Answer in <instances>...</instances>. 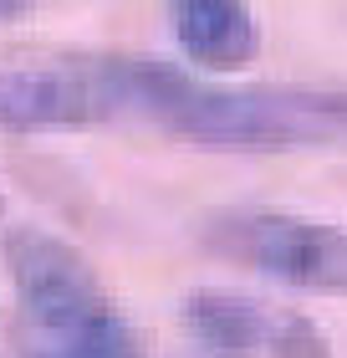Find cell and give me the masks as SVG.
<instances>
[{"mask_svg": "<svg viewBox=\"0 0 347 358\" xmlns=\"http://www.w3.org/2000/svg\"><path fill=\"white\" fill-rule=\"evenodd\" d=\"M194 77L163 62L108 52H46L0 62V134H77L148 123L163 128Z\"/></svg>", "mask_w": 347, "mask_h": 358, "instance_id": "1", "label": "cell"}, {"mask_svg": "<svg viewBox=\"0 0 347 358\" xmlns=\"http://www.w3.org/2000/svg\"><path fill=\"white\" fill-rule=\"evenodd\" d=\"M163 134L200 149H347V87H214L194 77Z\"/></svg>", "mask_w": 347, "mask_h": 358, "instance_id": "2", "label": "cell"}, {"mask_svg": "<svg viewBox=\"0 0 347 358\" xmlns=\"http://www.w3.org/2000/svg\"><path fill=\"white\" fill-rule=\"evenodd\" d=\"M205 251L245 271H260L271 282L347 297V225L307 220L291 210H225L205 220Z\"/></svg>", "mask_w": 347, "mask_h": 358, "instance_id": "3", "label": "cell"}, {"mask_svg": "<svg viewBox=\"0 0 347 358\" xmlns=\"http://www.w3.org/2000/svg\"><path fill=\"white\" fill-rule=\"evenodd\" d=\"M184 328L220 358H332L327 338L307 313L245 297L225 287H200L184 297Z\"/></svg>", "mask_w": 347, "mask_h": 358, "instance_id": "4", "label": "cell"}, {"mask_svg": "<svg viewBox=\"0 0 347 358\" xmlns=\"http://www.w3.org/2000/svg\"><path fill=\"white\" fill-rule=\"evenodd\" d=\"M169 26L194 67L235 72L260 57V21L251 6H235V0H179L169 6Z\"/></svg>", "mask_w": 347, "mask_h": 358, "instance_id": "5", "label": "cell"}, {"mask_svg": "<svg viewBox=\"0 0 347 358\" xmlns=\"http://www.w3.org/2000/svg\"><path fill=\"white\" fill-rule=\"evenodd\" d=\"M21 358H148L138 333L128 328V317H108L87 333H72V338H46V343H26Z\"/></svg>", "mask_w": 347, "mask_h": 358, "instance_id": "6", "label": "cell"}]
</instances>
